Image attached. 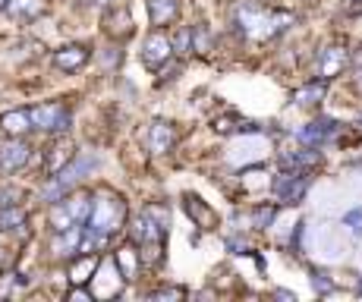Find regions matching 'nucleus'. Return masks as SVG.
Here are the masks:
<instances>
[{
	"label": "nucleus",
	"instance_id": "13",
	"mask_svg": "<svg viewBox=\"0 0 362 302\" xmlns=\"http://www.w3.org/2000/svg\"><path fill=\"white\" fill-rule=\"evenodd\" d=\"M183 211L192 217V224L202 226V230H214L218 226V214H214L212 205H205V202L198 199L196 193H186L183 195Z\"/></svg>",
	"mask_w": 362,
	"mask_h": 302
},
{
	"label": "nucleus",
	"instance_id": "25",
	"mask_svg": "<svg viewBox=\"0 0 362 302\" xmlns=\"http://www.w3.org/2000/svg\"><path fill=\"white\" fill-rule=\"evenodd\" d=\"M192 51H196V54H208V51H212V32H208L205 22H198V26L192 28Z\"/></svg>",
	"mask_w": 362,
	"mask_h": 302
},
{
	"label": "nucleus",
	"instance_id": "24",
	"mask_svg": "<svg viewBox=\"0 0 362 302\" xmlns=\"http://www.w3.org/2000/svg\"><path fill=\"white\" fill-rule=\"evenodd\" d=\"M325 91H328L325 79H315V82H309V85H302V89L293 91V101L300 104V107H312V104H318L321 98H325Z\"/></svg>",
	"mask_w": 362,
	"mask_h": 302
},
{
	"label": "nucleus",
	"instance_id": "4",
	"mask_svg": "<svg viewBox=\"0 0 362 302\" xmlns=\"http://www.w3.org/2000/svg\"><path fill=\"white\" fill-rule=\"evenodd\" d=\"M28 120H32V130H38V132H67L69 123H73L67 104H60V101L28 107Z\"/></svg>",
	"mask_w": 362,
	"mask_h": 302
},
{
	"label": "nucleus",
	"instance_id": "11",
	"mask_svg": "<svg viewBox=\"0 0 362 302\" xmlns=\"http://www.w3.org/2000/svg\"><path fill=\"white\" fill-rule=\"evenodd\" d=\"M104 35L107 38H114V42H126L132 35V13L130 7H114L104 13Z\"/></svg>",
	"mask_w": 362,
	"mask_h": 302
},
{
	"label": "nucleus",
	"instance_id": "12",
	"mask_svg": "<svg viewBox=\"0 0 362 302\" xmlns=\"http://www.w3.org/2000/svg\"><path fill=\"white\" fill-rule=\"evenodd\" d=\"M350 63V54L343 44H328V48L318 54V76L328 82V79H334V76L343 73V66Z\"/></svg>",
	"mask_w": 362,
	"mask_h": 302
},
{
	"label": "nucleus",
	"instance_id": "38",
	"mask_svg": "<svg viewBox=\"0 0 362 302\" xmlns=\"http://www.w3.org/2000/svg\"><path fill=\"white\" fill-rule=\"evenodd\" d=\"M356 293H359V296H362V281H359V287H356Z\"/></svg>",
	"mask_w": 362,
	"mask_h": 302
},
{
	"label": "nucleus",
	"instance_id": "28",
	"mask_svg": "<svg viewBox=\"0 0 362 302\" xmlns=\"http://www.w3.org/2000/svg\"><path fill=\"white\" fill-rule=\"evenodd\" d=\"M343 224H347L356 236H362V208H353V211L343 214Z\"/></svg>",
	"mask_w": 362,
	"mask_h": 302
},
{
	"label": "nucleus",
	"instance_id": "31",
	"mask_svg": "<svg viewBox=\"0 0 362 302\" xmlns=\"http://www.w3.org/2000/svg\"><path fill=\"white\" fill-rule=\"evenodd\" d=\"M239 120L236 117H218L214 120V132H236Z\"/></svg>",
	"mask_w": 362,
	"mask_h": 302
},
{
	"label": "nucleus",
	"instance_id": "26",
	"mask_svg": "<svg viewBox=\"0 0 362 302\" xmlns=\"http://www.w3.org/2000/svg\"><path fill=\"white\" fill-rule=\"evenodd\" d=\"M274 214H277V205H259L252 211V226L255 230H268L274 224Z\"/></svg>",
	"mask_w": 362,
	"mask_h": 302
},
{
	"label": "nucleus",
	"instance_id": "33",
	"mask_svg": "<svg viewBox=\"0 0 362 302\" xmlns=\"http://www.w3.org/2000/svg\"><path fill=\"white\" fill-rule=\"evenodd\" d=\"M13 287V274H0V296H7Z\"/></svg>",
	"mask_w": 362,
	"mask_h": 302
},
{
	"label": "nucleus",
	"instance_id": "27",
	"mask_svg": "<svg viewBox=\"0 0 362 302\" xmlns=\"http://www.w3.org/2000/svg\"><path fill=\"white\" fill-rule=\"evenodd\" d=\"M186 290L183 287H157L148 293V299H183Z\"/></svg>",
	"mask_w": 362,
	"mask_h": 302
},
{
	"label": "nucleus",
	"instance_id": "37",
	"mask_svg": "<svg viewBox=\"0 0 362 302\" xmlns=\"http://www.w3.org/2000/svg\"><path fill=\"white\" fill-rule=\"evenodd\" d=\"M3 10H7V0H0V13H3Z\"/></svg>",
	"mask_w": 362,
	"mask_h": 302
},
{
	"label": "nucleus",
	"instance_id": "21",
	"mask_svg": "<svg viewBox=\"0 0 362 302\" xmlns=\"http://www.w3.org/2000/svg\"><path fill=\"white\" fill-rule=\"evenodd\" d=\"M44 0H7V10L3 13L7 16H13V19H19V22H32V19H38V16H44Z\"/></svg>",
	"mask_w": 362,
	"mask_h": 302
},
{
	"label": "nucleus",
	"instance_id": "14",
	"mask_svg": "<svg viewBox=\"0 0 362 302\" xmlns=\"http://www.w3.org/2000/svg\"><path fill=\"white\" fill-rule=\"evenodd\" d=\"M83 230H85V224H76V226H69V230H63V233H54L51 255H54V258H73V255H79Z\"/></svg>",
	"mask_w": 362,
	"mask_h": 302
},
{
	"label": "nucleus",
	"instance_id": "23",
	"mask_svg": "<svg viewBox=\"0 0 362 302\" xmlns=\"http://www.w3.org/2000/svg\"><path fill=\"white\" fill-rule=\"evenodd\" d=\"M28 214L22 205H0V233H10V230H19L26 226Z\"/></svg>",
	"mask_w": 362,
	"mask_h": 302
},
{
	"label": "nucleus",
	"instance_id": "16",
	"mask_svg": "<svg viewBox=\"0 0 362 302\" xmlns=\"http://www.w3.org/2000/svg\"><path fill=\"white\" fill-rule=\"evenodd\" d=\"M177 142V130H173L167 120H155L148 126V151L151 154H167Z\"/></svg>",
	"mask_w": 362,
	"mask_h": 302
},
{
	"label": "nucleus",
	"instance_id": "18",
	"mask_svg": "<svg viewBox=\"0 0 362 302\" xmlns=\"http://www.w3.org/2000/svg\"><path fill=\"white\" fill-rule=\"evenodd\" d=\"M114 261L117 268H120V274H123V281H136L139 277V268H142V258H139V246L136 242H126V246H120L114 252Z\"/></svg>",
	"mask_w": 362,
	"mask_h": 302
},
{
	"label": "nucleus",
	"instance_id": "10",
	"mask_svg": "<svg viewBox=\"0 0 362 302\" xmlns=\"http://www.w3.org/2000/svg\"><path fill=\"white\" fill-rule=\"evenodd\" d=\"M73 158H76V145L69 142V139H54V142L44 148V173L54 177V173H60Z\"/></svg>",
	"mask_w": 362,
	"mask_h": 302
},
{
	"label": "nucleus",
	"instance_id": "5",
	"mask_svg": "<svg viewBox=\"0 0 362 302\" xmlns=\"http://www.w3.org/2000/svg\"><path fill=\"white\" fill-rule=\"evenodd\" d=\"M123 274H120V268H117L114 258H104L98 261L95 274H92L89 281V293L92 299H117L120 296V290H123Z\"/></svg>",
	"mask_w": 362,
	"mask_h": 302
},
{
	"label": "nucleus",
	"instance_id": "30",
	"mask_svg": "<svg viewBox=\"0 0 362 302\" xmlns=\"http://www.w3.org/2000/svg\"><path fill=\"white\" fill-rule=\"evenodd\" d=\"M173 48H177L180 54H186V51H192V28H183V32L177 35V42H173Z\"/></svg>",
	"mask_w": 362,
	"mask_h": 302
},
{
	"label": "nucleus",
	"instance_id": "3",
	"mask_svg": "<svg viewBox=\"0 0 362 302\" xmlns=\"http://www.w3.org/2000/svg\"><path fill=\"white\" fill-rule=\"evenodd\" d=\"M85 224H89L92 230H98V233L114 236L117 230L126 224L123 199L114 193H98L95 199H92V211H89V220H85Z\"/></svg>",
	"mask_w": 362,
	"mask_h": 302
},
{
	"label": "nucleus",
	"instance_id": "32",
	"mask_svg": "<svg viewBox=\"0 0 362 302\" xmlns=\"http://www.w3.org/2000/svg\"><path fill=\"white\" fill-rule=\"evenodd\" d=\"M227 249H230L233 255H246L249 252V246L243 240H239V236H233V240H227Z\"/></svg>",
	"mask_w": 362,
	"mask_h": 302
},
{
	"label": "nucleus",
	"instance_id": "35",
	"mask_svg": "<svg viewBox=\"0 0 362 302\" xmlns=\"http://www.w3.org/2000/svg\"><path fill=\"white\" fill-rule=\"evenodd\" d=\"M274 296H277V299H287V302H293V299H296V296L290 293V290H277V293H274Z\"/></svg>",
	"mask_w": 362,
	"mask_h": 302
},
{
	"label": "nucleus",
	"instance_id": "20",
	"mask_svg": "<svg viewBox=\"0 0 362 302\" xmlns=\"http://www.w3.org/2000/svg\"><path fill=\"white\" fill-rule=\"evenodd\" d=\"M28 130H32V120H28V110L19 107V110H10V114H3L0 117V132L10 139H19V136H28Z\"/></svg>",
	"mask_w": 362,
	"mask_h": 302
},
{
	"label": "nucleus",
	"instance_id": "2",
	"mask_svg": "<svg viewBox=\"0 0 362 302\" xmlns=\"http://www.w3.org/2000/svg\"><path fill=\"white\" fill-rule=\"evenodd\" d=\"M92 211V195L89 193H63L60 199H54L51 205V230L54 233H63L76 224H85Z\"/></svg>",
	"mask_w": 362,
	"mask_h": 302
},
{
	"label": "nucleus",
	"instance_id": "9",
	"mask_svg": "<svg viewBox=\"0 0 362 302\" xmlns=\"http://www.w3.org/2000/svg\"><path fill=\"white\" fill-rule=\"evenodd\" d=\"M89 60H92V51L85 48V44H67V48L51 54V63H54V69H60V73H79Z\"/></svg>",
	"mask_w": 362,
	"mask_h": 302
},
{
	"label": "nucleus",
	"instance_id": "8",
	"mask_svg": "<svg viewBox=\"0 0 362 302\" xmlns=\"http://www.w3.org/2000/svg\"><path fill=\"white\" fill-rule=\"evenodd\" d=\"M32 145L26 142V139H10V142H3V148H0V173H16L22 170V167L32 161Z\"/></svg>",
	"mask_w": 362,
	"mask_h": 302
},
{
	"label": "nucleus",
	"instance_id": "34",
	"mask_svg": "<svg viewBox=\"0 0 362 302\" xmlns=\"http://www.w3.org/2000/svg\"><path fill=\"white\" fill-rule=\"evenodd\" d=\"M177 69H180V66H171V69H167V73H164V76H161V85H164V82H171L173 76H177Z\"/></svg>",
	"mask_w": 362,
	"mask_h": 302
},
{
	"label": "nucleus",
	"instance_id": "1",
	"mask_svg": "<svg viewBox=\"0 0 362 302\" xmlns=\"http://www.w3.org/2000/svg\"><path fill=\"white\" fill-rule=\"evenodd\" d=\"M233 22H236V32L249 42H268V38H277L280 32H287L293 26V13L287 10H268L261 3L252 0H243L233 10Z\"/></svg>",
	"mask_w": 362,
	"mask_h": 302
},
{
	"label": "nucleus",
	"instance_id": "22",
	"mask_svg": "<svg viewBox=\"0 0 362 302\" xmlns=\"http://www.w3.org/2000/svg\"><path fill=\"white\" fill-rule=\"evenodd\" d=\"M280 164H284V170H312V167L321 164V154L309 145V148H302V151H290V154H284Z\"/></svg>",
	"mask_w": 362,
	"mask_h": 302
},
{
	"label": "nucleus",
	"instance_id": "17",
	"mask_svg": "<svg viewBox=\"0 0 362 302\" xmlns=\"http://www.w3.org/2000/svg\"><path fill=\"white\" fill-rule=\"evenodd\" d=\"M95 268H98V258L92 252H83L79 258L73 255V261H69V268H67V281L73 283V287H89Z\"/></svg>",
	"mask_w": 362,
	"mask_h": 302
},
{
	"label": "nucleus",
	"instance_id": "15",
	"mask_svg": "<svg viewBox=\"0 0 362 302\" xmlns=\"http://www.w3.org/2000/svg\"><path fill=\"white\" fill-rule=\"evenodd\" d=\"M337 132V123L331 117H321V120H312V123H306L300 132H296V139L306 145H312V148H318V145H325L331 136Z\"/></svg>",
	"mask_w": 362,
	"mask_h": 302
},
{
	"label": "nucleus",
	"instance_id": "7",
	"mask_svg": "<svg viewBox=\"0 0 362 302\" xmlns=\"http://www.w3.org/2000/svg\"><path fill=\"white\" fill-rule=\"evenodd\" d=\"M171 54H173V44L164 32H151L142 42V66L148 73H157V69L171 60Z\"/></svg>",
	"mask_w": 362,
	"mask_h": 302
},
{
	"label": "nucleus",
	"instance_id": "19",
	"mask_svg": "<svg viewBox=\"0 0 362 302\" xmlns=\"http://www.w3.org/2000/svg\"><path fill=\"white\" fill-rule=\"evenodd\" d=\"M145 7H148V19L157 28L177 22V16H180V0H145Z\"/></svg>",
	"mask_w": 362,
	"mask_h": 302
},
{
	"label": "nucleus",
	"instance_id": "39",
	"mask_svg": "<svg viewBox=\"0 0 362 302\" xmlns=\"http://www.w3.org/2000/svg\"><path fill=\"white\" fill-rule=\"evenodd\" d=\"M359 89H362V69H359Z\"/></svg>",
	"mask_w": 362,
	"mask_h": 302
},
{
	"label": "nucleus",
	"instance_id": "36",
	"mask_svg": "<svg viewBox=\"0 0 362 302\" xmlns=\"http://www.w3.org/2000/svg\"><path fill=\"white\" fill-rule=\"evenodd\" d=\"M92 3H98V7H107L110 0H92Z\"/></svg>",
	"mask_w": 362,
	"mask_h": 302
},
{
	"label": "nucleus",
	"instance_id": "29",
	"mask_svg": "<svg viewBox=\"0 0 362 302\" xmlns=\"http://www.w3.org/2000/svg\"><path fill=\"white\" fill-rule=\"evenodd\" d=\"M312 287H315V293H331V290H334V283L328 281V274H321V271H312Z\"/></svg>",
	"mask_w": 362,
	"mask_h": 302
},
{
	"label": "nucleus",
	"instance_id": "6",
	"mask_svg": "<svg viewBox=\"0 0 362 302\" xmlns=\"http://www.w3.org/2000/svg\"><path fill=\"white\" fill-rule=\"evenodd\" d=\"M309 186H312L309 170H284L280 177H274L271 189H274L280 205H300V202L306 199Z\"/></svg>",
	"mask_w": 362,
	"mask_h": 302
}]
</instances>
